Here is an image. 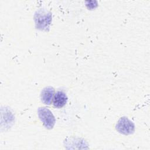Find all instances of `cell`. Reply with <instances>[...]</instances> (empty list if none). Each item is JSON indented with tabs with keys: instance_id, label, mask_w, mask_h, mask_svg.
I'll return each mask as SVG.
<instances>
[{
	"instance_id": "obj_4",
	"label": "cell",
	"mask_w": 150,
	"mask_h": 150,
	"mask_svg": "<svg viewBox=\"0 0 150 150\" xmlns=\"http://www.w3.org/2000/svg\"><path fill=\"white\" fill-rule=\"evenodd\" d=\"M54 96V89L49 86L45 87L41 91L40 99L42 102L46 105H50Z\"/></svg>"
},
{
	"instance_id": "obj_1",
	"label": "cell",
	"mask_w": 150,
	"mask_h": 150,
	"mask_svg": "<svg viewBox=\"0 0 150 150\" xmlns=\"http://www.w3.org/2000/svg\"><path fill=\"white\" fill-rule=\"evenodd\" d=\"M52 20V15L50 12L43 9H38L34 15L35 28L40 30H49Z\"/></svg>"
},
{
	"instance_id": "obj_3",
	"label": "cell",
	"mask_w": 150,
	"mask_h": 150,
	"mask_svg": "<svg viewBox=\"0 0 150 150\" xmlns=\"http://www.w3.org/2000/svg\"><path fill=\"white\" fill-rule=\"evenodd\" d=\"M117 131L124 135H129L134 132L135 125L125 117H122L119 119L115 125Z\"/></svg>"
},
{
	"instance_id": "obj_2",
	"label": "cell",
	"mask_w": 150,
	"mask_h": 150,
	"mask_svg": "<svg viewBox=\"0 0 150 150\" xmlns=\"http://www.w3.org/2000/svg\"><path fill=\"white\" fill-rule=\"evenodd\" d=\"M39 118L47 129H52L55 124V118L50 110L46 107H39L38 110Z\"/></svg>"
},
{
	"instance_id": "obj_5",
	"label": "cell",
	"mask_w": 150,
	"mask_h": 150,
	"mask_svg": "<svg viewBox=\"0 0 150 150\" xmlns=\"http://www.w3.org/2000/svg\"><path fill=\"white\" fill-rule=\"evenodd\" d=\"M53 104L54 107L60 108L63 107L67 101V96L63 91H57L54 96Z\"/></svg>"
}]
</instances>
